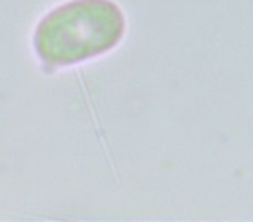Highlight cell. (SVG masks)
<instances>
[{"label": "cell", "instance_id": "6da1fadb", "mask_svg": "<svg viewBox=\"0 0 253 222\" xmlns=\"http://www.w3.org/2000/svg\"><path fill=\"white\" fill-rule=\"evenodd\" d=\"M123 30V14L111 0H73L42 19L35 49L49 64H75L115 47Z\"/></svg>", "mask_w": 253, "mask_h": 222}]
</instances>
